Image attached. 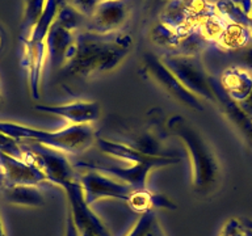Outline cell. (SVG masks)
I'll use <instances>...</instances> for the list:
<instances>
[{
    "label": "cell",
    "instance_id": "6da1fadb",
    "mask_svg": "<svg viewBox=\"0 0 252 236\" xmlns=\"http://www.w3.org/2000/svg\"><path fill=\"white\" fill-rule=\"evenodd\" d=\"M134 46L131 35L114 33H94L82 30L64 63V71L76 78H90L106 74L122 64Z\"/></svg>",
    "mask_w": 252,
    "mask_h": 236
},
{
    "label": "cell",
    "instance_id": "7a4b0ae2",
    "mask_svg": "<svg viewBox=\"0 0 252 236\" xmlns=\"http://www.w3.org/2000/svg\"><path fill=\"white\" fill-rule=\"evenodd\" d=\"M167 129L187 151L193 192L201 197L213 194L220 185V165L212 145L196 126L180 114H173L167 119Z\"/></svg>",
    "mask_w": 252,
    "mask_h": 236
},
{
    "label": "cell",
    "instance_id": "3957f363",
    "mask_svg": "<svg viewBox=\"0 0 252 236\" xmlns=\"http://www.w3.org/2000/svg\"><path fill=\"white\" fill-rule=\"evenodd\" d=\"M0 131L12 139L31 141L63 153H80L96 142L94 125H64L58 130H42L31 126L0 121Z\"/></svg>",
    "mask_w": 252,
    "mask_h": 236
},
{
    "label": "cell",
    "instance_id": "277c9868",
    "mask_svg": "<svg viewBox=\"0 0 252 236\" xmlns=\"http://www.w3.org/2000/svg\"><path fill=\"white\" fill-rule=\"evenodd\" d=\"M179 82L200 100L217 104L216 94L213 92V76L209 74L198 55L169 54L161 58Z\"/></svg>",
    "mask_w": 252,
    "mask_h": 236
},
{
    "label": "cell",
    "instance_id": "5b68a950",
    "mask_svg": "<svg viewBox=\"0 0 252 236\" xmlns=\"http://www.w3.org/2000/svg\"><path fill=\"white\" fill-rule=\"evenodd\" d=\"M142 71L145 72L146 78H149V80H151L158 88H160L164 93L168 94L172 100L188 109L196 110V112L204 110V105L200 98L194 96L192 92H189L179 82V79L165 66L161 58L153 53H146L143 55Z\"/></svg>",
    "mask_w": 252,
    "mask_h": 236
},
{
    "label": "cell",
    "instance_id": "8992f818",
    "mask_svg": "<svg viewBox=\"0 0 252 236\" xmlns=\"http://www.w3.org/2000/svg\"><path fill=\"white\" fill-rule=\"evenodd\" d=\"M23 148L25 149L27 159L34 163L42 171L47 184L58 185L63 189L78 178V175L75 173V167L63 152L37 143H31Z\"/></svg>",
    "mask_w": 252,
    "mask_h": 236
},
{
    "label": "cell",
    "instance_id": "52a82bcc",
    "mask_svg": "<svg viewBox=\"0 0 252 236\" xmlns=\"http://www.w3.org/2000/svg\"><path fill=\"white\" fill-rule=\"evenodd\" d=\"M78 180L82 185L84 200L90 206L101 200L127 201L131 193L135 190L133 186L94 171H83L78 175Z\"/></svg>",
    "mask_w": 252,
    "mask_h": 236
},
{
    "label": "cell",
    "instance_id": "ba28073f",
    "mask_svg": "<svg viewBox=\"0 0 252 236\" xmlns=\"http://www.w3.org/2000/svg\"><path fill=\"white\" fill-rule=\"evenodd\" d=\"M68 201V212L72 216L79 234H88L91 236H110L108 228L98 218L92 206L87 204L83 194L82 185L76 178L63 188Z\"/></svg>",
    "mask_w": 252,
    "mask_h": 236
},
{
    "label": "cell",
    "instance_id": "9c48e42d",
    "mask_svg": "<svg viewBox=\"0 0 252 236\" xmlns=\"http://www.w3.org/2000/svg\"><path fill=\"white\" fill-rule=\"evenodd\" d=\"M72 165L76 169H82V171H94V172L108 175V176L117 178V180L133 186L134 189L147 188V177H149L150 172L154 169L163 168L161 165L155 164V163L137 165H118L101 163V161L84 160L75 161V163H72Z\"/></svg>",
    "mask_w": 252,
    "mask_h": 236
},
{
    "label": "cell",
    "instance_id": "30bf717a",
    "mask_svg": "<svg viewBox=\"0 0 252 236\" xmlns=\"http://www.w3.org/2000/svg\"><path fill=\"white\" fill-rule=\"evenodd\" d=\"M94 145L97 148L104 152L105 155L110 156L112 159L117 161H121L122 164L126 165H137V164H149V163H155V164L164 167L175 165L179 163V159L173 156H155L146 153L141 149L135 148L127 142H117L105 139V138H96Z\"/></svg>",
    "mask_w": 252,
    "mask_h": 236
},
{
    "label": "cell",
    "instance_id": "8fae6325",
    "mask_svg": "<svg viewBox=\"0 0 252 236\" xmlns=\"http://www.w3.org/2000/svg\"><path fill=\"white\" fill-rule=\"evenodd\" d=\"M47 184L42 171L29 159H20L0 151V186Z\"/></svg>",
    "mask_w": 252,
    "mask_h": 236
},
{
    "label": "cell",
    "instance_id": "7c38bea8",
    "mask_svg": "<svg viewBox=\"0 0 252 236\" xmlns=\"http://www.w3.org/2000/svg\"><path fill=\"white\" fill-rule=\"evenodd\" d=\"M35 110L62 118L66 125H92L100 117L101 108L97 101L76 100L66 104H38Z\"/></svg>",
    "mask_w": 252,
    "mask_h": 236
},
{
    "label": "cell",
    "instance_id": "4fadbf2b",
    "mask_svg": "<svg viewBox=\"0 0 252 236\" xmlns=\"http://www.w3.org/2000/svg\"><path fill=\"white\" fill-rule=\"evenodd\" d=\"M129 17V9L124 0H101L87 20L86 30L94 33L120 31Z\"/></svg>",
    "mask_w": 252,
    "mask_h": 236
},
{
    "label": "cell",
    "instance_id": "5bb4252c",
    "mask_svg": "<svg viewBox=\"0 0 252 236\" xmlns=\"http://www.w3.org/2000/svg\"><path fill=\"white\" fill-rule=\"evenodd\" d=\"M78 33L79 31L63 23L58 16L55 17L46 37L47 59H50L51 66L63 68L67 57L76 41Z\"/></svg>",
    "mask_w": 252,
    "mask_h": 236
},
{
    "label": "cell",
    "instance_id": "9a60e30c",
    "mask_svg": "<svg viewBox=\"0 0 252 236\" xmlns=\"http://www.w3.org/2000/svg\"><path fill=\"white\" fill-rule=\"evenodd\" d=\"M218 80L227 97L236 104L244 101L252 92V72L238 64L224 68Z\"/></svg>",
    "mask_w": 252,
    "mask_h": 236
},
{
    "label": "cell",
    "instance_id": "2e32d148",
    "mask_svg": "<svg viewBox=\"0 0 252 236\" xmlns=\"http://www.w3.org/2000/svg\"><path fill=\"white\" fill-rule=\"evenodd\" d=\"M126 204L134 212L137 214H145L149 211H157V210H175L177 207L172 201L167 198L163 194L154 193L146 189H135L129 200L126 201Z\"/></svg>",
    "mask_w": 252,
    "mask_h": 236
},
{
    "label": "cell",
    "instance_id": "e0dca14e",
    "mask_svg": "<svg viewBox=\"0 0 252 236\" xmlns=\"http://www.w3.org/2000/svg\"><path fill=\"white\" fill-rule=\"evenodd\" d=\"M1 192L8 204L27 207H41L45 205L43 193L35 185H4Z\"/></svg>",
    "mask_w": 252,
    "mask_h": 236
},
{
    "label": "cell",
    "instance_id": "ac0fdd59",
    "mask_svg": "<svg viewBox=\"0 0 252 236\" xmlns=\"http://www.w3.org/2000/svg\"><path fill=\"white\" fill-rule=\"evenodd\" d=\"M251 42L252 27L227 21L216 45L223 50H243Z\"/></svg>",
    "mask_w": 252,
    "mask_h": 236
},
{
    "label": "cell",
    "instance_id": "d6986e66",
    "mask_svg": "<svg viewBox=\"0 0 252 236\" xmlns=\"http://www.w3.org/2000/svg\"><path fill=\"white\" fill-rule=\"evenodd\" d=\"M126 236H167L163 231L157 211H149L141 214L133 228Z\"/></svg>",
    "mask_w": 252,
    "mask_h": 236
},
{
    "label": "cell",
    "instance_id": "ffe728a7",
    "mask_svg": "<svg viewBox=\"0 0 252 236\" xmlns=\"http://www.w3.org/2000/svg\"><path fill=\"white\" fill-rule=\"evenodd\" d=\"M47 0H25L24 7V37H27L38 23L39 17L42 15L43 9L46 7Z\"/></svg>",
    "mask_w": 252,
    "mask_h": 236
},
{
    "label": "cell",
    "instance_id": "44dd1931",
    "mask_svg": "<svg viewBox=\"0 0 252 236\" xmlns=\"http://www.w3.org/2000/svg\"><path fill=\"white\" fill-rule=\"evenodd\" d=\"M100 1L101 0H62L63 4L74 8L75 11H78L79 13H82L86 17H90L94 13Z\"/></svg>",
    "mask_w": 252,
    "mask_h": 236
},
{
    "label": "cell",
    "instance_id": "7402d4cb",
    "mask_svg": "<svg viewBox=\"0 0 252 236\" xmlns=\"http://www.w3.org/2000/svg\"><path fill=\"white\" fill-rule=\"evenodd\" d=\"M218 236H247L246 235V227L239 219L231 218L222 226Z\"/></svg>",
    "mask_w": 252,
    "mask_h": 236
},
{
    "label": "cell",
    "instance_id": "603a6c76",
    "mask_svg": "<svg viewBox=\"0 0 252 236\" xmlns=\"http://www.w3.org/2000/svg\"><path fill=\"white\" fill-rule=\"evenodd\" d=\"M238 66L244 67L246 70L252 72V46H248L242 50L238 58Z\"/></svg>",
    "mask_w": 252,
    "mask_h": 236
},
{
    "label": "cell",
    "instance_id": "cb8c5ba5",
    "mask_svg": "<svg viewBox=\"0 0 252 236\" xmlns=\"http://www.w3.org/2000/svg\"><path fill=\"white\" fill-rule=\"evenodd\" d=\"M239 106L242 108L244 113L247 114L248 117L252 118V92L248 94V97L244 101L239 102Z\"/></svg>",
    "mask_w": 252,
    "mask_h": 236
},
{
    "label": "cell",
    "instance_id": "d4e9b609",
    "mask_svg": "<svg viewBox=\"0 0 252 236\" xmlns=\"http://www.w3.org/2000/svg\"><path fill=\"white\" fill-rule=\"evenodd\" d=\"M0 236H5V230H4L3 222H1V218H0Z\"/></svg>",
    "mask_w": 252,
    "mask_h": 236
},
{
    "label": "cell",
    "instance_id": "484cf974",
    "mask_svg": "<svg viewBox=\"0 0 252 236\" xmlns=\"http://www.w3.org/2000/svg\"><path fill=\"white\" fill-rule=\"evenodd\" d=\"M154 1V4H155V5H157V4H161V3H164V5L167 3H168L169 0H153Z\"/></svg>",
    "mask_w": 252,
    "mask_h": 236
},
{
    "label": "cell",
    "instance_id": "4316f807",
    "mask_svg": "<svg viewBox=\"0 0 252 236\" xmlns=\"http://www.w3.org/2000/svg\"><path fill=\"white\" fill-rule=\"evenodd\" d=\"M243 226H244V224H243ZM246 235L252 236V230H250V228H246Z\"/></svg>",
    "mask_w": 252,
    "mask_h": 236
},
{
    "label": "cell",
    "instance_id": "83f0119b",
    "mask_svg": "<svg viewBox=\"0 0 252 236\" xmlns=\"http://www.w3.org/2000/svg\"><path fill=\"white\" fill-rule=\"evenodd\" d=\"M206 1H208V3H210V4H216L217 1H220V0H206Z\"/></svg>",
    "mask_w": 252,
    "mask_h": 236
}]
</instances>
